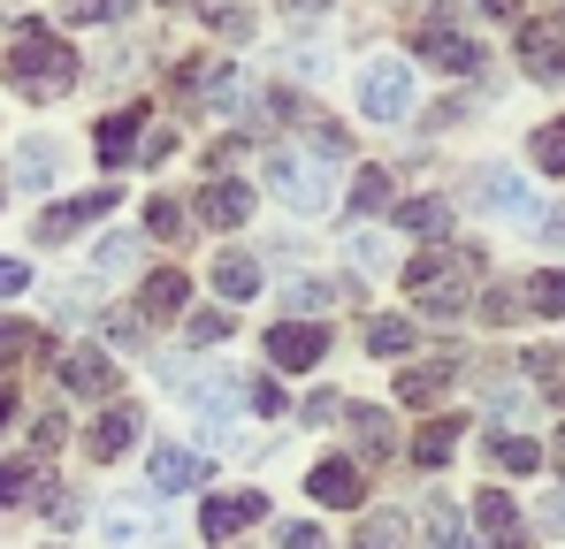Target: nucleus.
Returning <instances> with one entry per match:
<instances>
[{"instance_id": "nucleus-24", "label": "nucleus", "mask_w": 565, "mask_h": 549, "mask_svg": "<svg viewBox=\"0 0 565 549\" xmlns=\"http://www.w3.org/2000/svg\"><path fill=\"white\" fill-rule=\"evenodd\" d=\"M352 549H405V519L397 512H367V527H360Z\"/></svg>"}, {"instance_id": "nucleus-6", "label": "nucleus", "mask_w": 565, "mask_h": 549, "mask_svg": "<svg viewBox=\"0 0 565 549\" xmlns=\"http://www.w3.org/2000/svg\"><path fill=\"white\" fill-rule=\"evenodd\" d=\"M268 359H276V366H321V359H329V329H313V321H282V329H268Z\"/></svg>"}, {"instance_id": "nucleus-20", "label": "nucleus", "mask_w": 565, "mask_h": 549, "mask_svg": "<svg viewBox=\"0 0 565 549\" xmlns=\"http://www.w3.org/2000/svg\"><path fill=\"white\" fill-rule=\"evenodd\" d=\"M390 222L413 229V237H436V229H451V206L444 198H405V206H390Z\"/></svg>"}, {"instance_id": "nucleus-46", "label": "nucleus", "mask_w": 565, "mask_h": 549, "mask_svg": "<svg viewBox=\"0 0 565 549\" xmlns=\"http://www.w3.org/2000/svg\"><path fill=\"white\" fill-rule=\"evenodd\" d=\"M321 8H329V0H290V15H321Z\"/></svg>"}, {"instance_id": "nucleus-15", "label": "nucleus", "mask_w": 565, "mask_h": 549, "mask_svg": "<svg viewBox=\"0 0 565 549\" xmlns=\"http://www.w3.org/2000/svg\"><path fill=\"white\" fill-rule=\"evenodd\" d=\"M138 122H146V115H138V107H122V115H107V122H99V161H107V169H122V161H130V153H138Z\"/></svg>"}, {"instance_id": "nucleus-9", "label": "nucleus", "mask_w": 565, "mask_h": 549, "mask_svg": "<svg viewBox=\"0 0 565 549\" xmlns=\"http://www.w3.org/2000/svg\"><path fill=\"white\" fill-rule=\"evenodd\" d=\"M253 214V183H237V176H214L206 191H199V222H214V229H237Z\"/></svg>"}, {"instance_id": "nucleus-16", "label": "nucleus", "mask_w": 565, "mask_h": 549, "mask_svg": "<svg viewBox=\"0 0 565 549\" xmlns=\"http://www.w3.org/2000/svg\"><path fill=\"white\" fill-rule=\"evenodd\" d=\"M62 381L85 389V397H107V389H115V359H107V352H70V359H62Z\"/></svg>"}, {"instance_id": "nucleus-32", "label": "nucleus", "mask_w": 565, "mask_h": 549, "mask_svg": "<svg viewBox=\"0 0 565 549\" xmlns=\"http://www.w3.org/2000/svg\"><path fill=\"white\" fill-rule=\"evenodd\" d=\"M352 428H360V451H367V458L390 451V420H382V412H367V405H360V412H352Z\"/></svg>"}, {"instance_id": "nucleus-10", "label": "nucleus", "mask_w": 565, "mask_h": 549, "mask_svg": "<svg viewBox=\"0 0 565 549\" xmlns=\"http://www.w3.org/2000/svg\"><path fill=\"white\" fill-rule=\"evenodd\" d=\"M115 206V191H93V198H70V206H46L39 214V245H62V237H77L85 222H99Z\"/></svg>"}, {"instance_id": "nucleus-3", "label": "nucleus", "mask_w": 565, "mask_h": 549, "mask_svg": "<svg viewBox=\"0 0 565 549\" xmlns=\"http://www.w3.org/2000/svg\"><path fill=\"white\" fill-rule=\"evenodd\" d=\"M360 107H367V122L413 115V62H375V69L360 77Z\"/></svg>"}, {"instance_id": "nucleus-11", "label": "nucleus", "mask_w": 565, "mask_h": 549, "mask_svg": "<svg viewBox=\"0 0 565 549\" xmlns=\"http://www.w3.org/2000/svg\"><path fill=\"white\" fill-rule=\"evenodd\" d=\"M146 473H153V488H161V496H184V488H199V481H206V458L161 443V451L146 458Z\"/></svg>"}, {"instance_id": "nucleus-48", "label": "nucleus", "mask_w": 565, "mask_h": 549, "mask_svg": "<svg viewBox=\"0 0 565 549\" xmlns=\"http://www.w3.org/2000/svg\"><path fill=\"white\" fill-rule=\"evenodd\" d=\"M481 8H489V15H512V0H481Z\"/></svg>"}, {"instance_id": "nucleus-37", "label": "nucleus", "mask_w": 565, "mask_h": 549, "mask_svg": "<svg viewBox=\"0 0 565 549\" xmlns=\"http://www.w3.org/2000/svg\"><path fill=\"white\" fill-rule=\"evenodd\" d=\"M130 245H138V237H107V245H99V274L130 268Z\"/></svg>"}, {"instance_id": "nucleus-40", "label": "nucleus", "mask_w": 565, "mask_h": 549, "mask_svg": "<svg viewBox=\"0 0 565 549\" xmlns=\"http://www.w3.org/2000/svg\"><path fill=\"white\" fill-rule=\"evenodd\" d=\"M282 549H329V535H321V527H290V535H282Z\"/></svg>"}, {"instance_id": "nucleus-7", "label": "nucleus", "mask_w": 565, "mask_h": 549, "mask_svg": "<svg viewBox=\"0 0 565 549\" xmlns=\"http://www.w3.org/2000/svg\"><path fill=\"white\" fill-rule=\"evenodd\" d=\"M520 62H527L543 85H558L565 77V15L558 23H527V31H520Z\"/></svg>"}, {"instance_id": "nucleus-27", "label": "nucleus", "mask_w": 565, "mask_h": 549, "mask_svg": "<svg viewBox=\"0 0 565 549\" xmlns=\"http://www.w3.org/2000/svg\"><path fill=\"white\" fill-rule=\"evenodd\" d=\"M428 549H467V527L451 504H428Z\"/></svg>"}, {"instance_id": "nucleus-34", "label": "nucleus", "mask_w": 565, "mask_h": 549, "mask_svg": "<svg viewBox=\"0 0 565 549\" xmlns=\"http://www.w3.org/2000/svg\"><path fill=\"white\" fill-rule=\"evenodd\" d=\"M146 229H153V237H177V229H184V206L153 198V206H146Z\"/></svg>"}, {"instance_id": "nucleus-5", "label": "nucleus", "mask_w": 565, "mask_h": 549, "mask_svg": "<svg viewBox=\"0 0 565 549\" xmlns=\"http://www.w3.org/2000/svg\"><path fill=\"white\" fill-rule=\"evenodd\" d=\"M260 512H268V496H260V488H237V496H206V519H199V527H206V542H230V535H245Z\"/></svg>"}, {"instance_id": "nucleus-1", "label": "nucleus", "mask_w": 565, "mask_h": 549, "mask_svg": "<svg viewBox=\"0 0 565 549\" xmlns=\"http://www.w3.org/2000/svg\"><path fill=\"white\" fill-rule=\"evenodd\" d=\"M8 85L23 92V99H62V92L77 85V54L46 23H23L15 31V54H8Z\"/></svg>"}, {"instance_id": "nucleus-2", "label": "nucleus", "mask_w": 565, "mask_h": 549, "mask_svg": "<svg viewBox=\"0 0 565 549\" xmlns=\"http://www.w3.org/2000/svg\"><path fill=\"white\" fill-rule=\"evenodd\" d=\"M268 191H276L282 206H298V214H321V206L337 198L329 169H321V161H306V153H290V146L268 153Z\"/></svg>"}, {"instance_id": "nucleus-25", "label": "nucleus", "mask_w": 565, "mask_h": 549, "mask_svg": "<svg viewBox=\"0 0 565 549\" xmlns=\"http://www.w3.org/2000/svg\"><path fill=\"white\" fill-rule=\"evenodd\" d=\"M489 458H497L504 473H535V465H543V451H535L527 435H497V443H489Z\"/></svg>"}, {"instance_id": "nucleus-18", "label": "nucleus", "mask_w": 565, "mask_h": 549, "mask_svg": "<svg viewBox=\"0 0 565 549\" xmlns=\"http://www.w3.org/2000/svg\"><path fill=\"white\" fill-rule=\"evenodd\" d=\"M451 374H459V359H428V366H413V374L397 381V397H405V405H428V397L451 389Z\"/></svg>"}, {"instance_id": "nucleus-44", "label": "nucleus", "mask_w": 565, "mask_h": 549, "mask_svg": "<svg viewBox=\"0 0 565 549\" xmlns=\"http://www.w3.org/2000/svg\"><path fill=\"white\" fill-rule=\"evenodd\" d=\"M527 366H535V381H558L565 359H558V352H527Z\"/></svg>"}, {"instance_id": "nucleus-26", "label": "nucleus", "mask_w": 565, "mask_h": 549, "mask_svg": "<svg viewBox=\"0 0 565 549\" xmlns=\"http://www.w3.org/2000/svg\"><path fill=\"white\" fill-rule=\"evenodd\" d=\"M367 352H375V359L413 352V321H375V329H367Z\"/></svg>"}, {"instance_id": "nucleus-4", "label": "nucleus", "mask_w": 565, "mask_h": 549, "mask_svg": "<svg viewBox=\"0 0 565 549\" xmlns=\"http://www.w3.org/2000/svg\"><path fill=\"white\" fill-rule=\"evenodd\" d=\"M306 488H313V504H329V512H360V496H367V481H360L352 458H321Z\"/></svg>"}, {"instance_id": "nucleus-45", "label": "nucleus", "mask_w": 565, "mask_h": 549, "mask_svg": "<svg viewBox=\"0 0 565 549\" xmlns=\"http://www.w3.org/2000/svg\"><path fill=\"white\" fill-rule=\"evenodd\" d=\"M543 527H558V535H565V488L551 496V504H543Z\"/></svg>"}, {"instance_id": "nucleus-22", "label": "nucleus", "mask_w": 565, "mask_h": 549, "mask_svg": "<svg viewBox=\"0 0 565 549\" xmlns=\"http://www.w3.org/2000/svg\"><path fill=\"white\" fill-rule=\"evenodd\" d=\"M451 451H459V420H436V428L413 435V465H444Z\"/></svg>"}, {"instance_id": "nucleus-19", "label": "nucleus", "mask_w": 565, "mask_h": 549, "mask_svg": "<svg viewBox=\"0 0 565 549\" xmlns=\"http://www.w3.org/2000/svg\"><path fill=\"white\" fill-rule=\"evenodd\" d=\"M214 290H222V298H253V290H260V260H253V252H222V260H214Z\"/></svg>"}, {"instance_id": "nucleus-35", "label": "nucleus", "mask_w": 565, "mask_h": 549, "mask_svg": "<svg viewBox=\"0 0 565 549\" xmlns=\"http://www.w3.org/2000/svg\"><path fill=\"white\" fill-rule=\"evenodd\" d=\"M230 336V313H191V344H222Z\"/></svg>"}, {"instance_id": "nucleus-41", "label": "nucleus", "mask_w": 565, "mask_h": 549, "mask_svg": "<svg viewBox=\"0 0 565 549\" xmlns=\"http://www.w3.org/2000/svg\"><path fill=\"white\" fill-rule=\"evenodd\" d=\"M313 146H321V153H344V146H352V138H344V130H337V122H313Z\"/></svg>"}, {"instance_id": "nucleus-21", "label": "nucleus", "mask_w": 565, "mask_h": 549, "mask_svg": "<svg viewBox=\"0 0 565 549\" xmlns=\"http://www.w3.org/2000/svg\"><path fill=\"white\" fill-rule=\"evenodd\" d=\"M520 298H527V313H565V268H543L520 282Z\"/></svg>"}, {"instance_id": "nucleus-28", "label": "nucleus", "mask_w": 565, "mask_h": 549, "mask_svg": "<svg viewBox=\"0 0 565 549\" xmlns=\"http://www.w3.org/2000/svg\"><path fill=\"white\" fill-rule=\"evenodd\" d=\"M535 169H551V176H565V115L535 130Z\"/></svg>"}, {"instance_id": "nucleus-49", "label": "nucleus", "mask_w": 565, "mask_h": 549, "mask_svg": "<svg viewBox=\"0 0 565 549\" xmlns=\"http://www.w3.org/2000/svg\"><path fill=\"white\" fill-rule=\"evenodd\" d=\"M551 458H558V473H565V428H558V443H551Z\"/></svg>"}, {"instance_id": "nucleus-23", "label": "nucleus", "mask_w": 565, "mask_h": 549, "mask_svg": "<svg viewBox=\"0 0 565 549\" xmlns=\"http://www.w3.org/2000/svg\"><path fill=\"white\" fill-rule=\"evenodd\" d=\"M31 496H39V465L31 458H8L0 465V504H31Z\"/></svg>"}, {"instance_id": "nucleus-30", "label": "nucleus", "mask_w": 565, "mask_h": 549, "mask_svg": "<svg viewBox=\"0 0 565 549\" xmlns=\"http://www.w3.org/2000/svg\"><path fill=\"white\" fill-rule=\"evenodd\" d=\"M39 352V329H23V321H0V366H23Z\"/></svg>"}, {"instance_id": "nucleus-43", "label": "nucleus", "mask_w": 565, "mask_h": 549, "mask_svg": "<svg viewBox=\"0 0 565 549\" xmlns=\"http://www.w3.org/2000/svg\"><path fill=\"white\" fill-rule=\"evenodd\" d=\"M253 405H260V412L276 420V412H282V389H276V381H253Z\"/></svg>"}, {"instance_id": "nucleus-14", "label": "nucleus", "mask_w": 565, "mask_h": 549, "mask_svg": "<svg viewBox=\"0 0 565 549\" xmlns=\"http://www.w3.org/2000/svg\"><path fill=\"white\" fill-rule=\"evenodd\" d=\"M489 214H512V222H527L535 214V198H527V183L520 176H504V169H481V191H473Z\"/></svg>"}, {"instance_id": "nucleus-8", "label": "nucleus", "mask_w": 565, "mask_h": 549, "mask_svg": "<svg viewBox=\"0 0 565 549\" xmlns=\"http://www.w3.org/2000/svg\"><path fill=\"white\" fill-rule=\"evenodd\" d=\"M473 519H481V542L489 549H520L527 542V527H520V512H512L504 488H481V496H473Z\"/></svg>"}, {"instance_id": "nucleus-33", "label": "nucleus", "mask_w": 565, "mask_h": 549, "mask_svg": "<svg viewBox=\"0 0 565 549\" xmlns=\"http://www.w3.org/2000/svg\"><path fill=\"white\" fill-rule=\"evenodd\" d=\"M481 313H489V321H512V313H527V298H520V282H497V290L481 298Z\"/></svg>"}, {"instance_id": "nucleus-42", "label": "nucleus", "mask_w": 565, "mask_h": 549, "mask_svg": "<svg viewBox=\"0 0 565 549\" xmlns=\"http://www.w3.org/2000/svg\"><path fill=\"white\" fill-rule=\"evenodd\" d=\"M39 504H46V519H54V527H70V519H77V496H39Z\"/></svg>"}, {"instance_id": "nucleus-17", "label": "nucleus", "mask_w": 565, "mask_h": 549, "mask_svg": "<svg viewBox=\"0 0 565 549\" xmlns=\"http://www.w3.org/2000/svg\"><path fill=\"white\" fill-rule=\"evenodd\" d=\"M191 298V282L177 268H161V274H146V290H138V305H146V321H169L177 305Z\"/></svg>"}, {"instance_id": "nucleus-31", "label": "nucleus", "mask_w": 565, "mask_h": 549, "mask_svg": "<svg viewBox=\"0 0 565 549\" xmlns=\"http://www.w3.org/2000/svg\"><path fill=\"white\" fill-rule=\"evenodd\" d=\"M62 15L70 23H115V15H130V0H62Z\"/></svg>"}, {"instance_id": "nucleus-36", "label": "nucleus", "mask_w": 565, "mask_h": 549, "mask_svg": "<svg viewBox=\"0 0 565 549\" xmlns=\"http://www.w3.org/2000/svg\"><path fill=\"white\" fill-rule=\"evenodd\" d=\"M15 169H23L31 183H46V176H54V146H23V161H15Z\"/></svg>"}, {"instance_id": "nucleus-38", "label": "nucleus", "mask_w": 565, "mask_h": 549, "mask_svg": "<svg viewBox=\"0 0 565 549\" xmlns=\"http://www.w3.org/2000/svg\"><path fill=\"white\" fill-rule=\"evenodd\" d=\"M62 428H70V420H62V412H46V420L31 428V443H39V451H54V443H62Z\"/></svg>"}, {"instance_id": "nucleus-47", "label": "nucleus", "mask_w": 565, "mask_h": 549, "mask_svg": "<svg viewBox=\"0 0 565 549\" xmlns=\"http://www.w3.org/2000/svg\"><path fill=\"white\" fill-rule=\"evenodd\" d=\"M8 420H15V397H8V389H0V428H8Z\"/></svg>"}, {"instance_id": "nucleus-13", "label": "nucleus", "mask_w": 565, "mask_h": 549, "mask_svg": "<svg viewBox=\"0 0 565 549\" xmlns=\"http://www.w3.org/2000/svg\"><path fill=\"white\" fill-rule=\"evenodd\" d=\"M420 54H428V62L444 69V77H473V69H481L473 39H459V31H444V23H436V31H420Z\"/></svg>"}, {"instance_id": "nucleus-39", "label": "nucleus", "mask_w": 565, "mask_h": 549, "mask_svg": "<svg viewBox=\"0 0 565 549\" xmlns=\"http://www.w3.org/2000/svg\"><path fill=\"white\" fill-rule=\"evenodd\" d=\"M23 282H31V268H23V260H0V298H15Z\"/></svg>"}, {"instance_id": "nucleus-29", "label": "nucleus", "mask_w": 565, "mask_h": 549, "mask_svg": "<svg viewBox=\"0 0 565 549\" xmlns=\"http://www.w3.org/2000/svg\"><path fill=\"white\" fill-rule=\"evenodd\" d=\"M352 206H360V214H382V206H390V169H360V183H352Z\"/></svg>"}, {"instance_id": "nucleus-12", "label": "nucleus", "mask_w": 565, "mask_h": 549, "mask_svg": "<svg viewBox=\"0 0 565 549\" xmlns=\"http://www.w3.org/2000/svg\"><path fill=\"white\" fill-rule=\"evenodd\" d=\"M130 443H138V412H130V405H107V412L93 420V435H85V451H93L99 465H107V458H122Z\"/></svg>"}]
</instances>
